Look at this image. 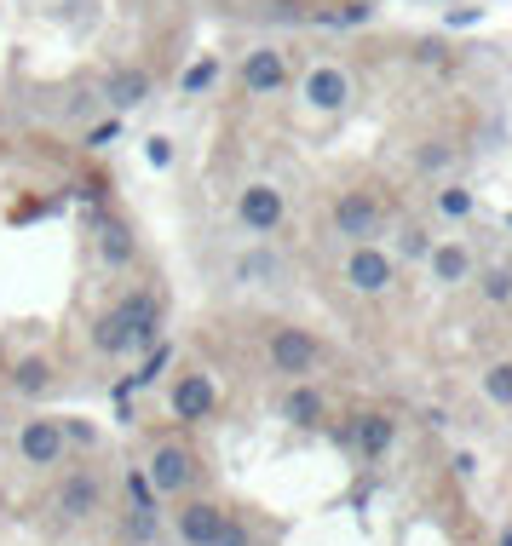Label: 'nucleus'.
<instances>
[{
  "label": "nucleus",
  "instance_id": "nucleus-3",
  "mask_svg": "<svg viewBox=\"0 0 512 546\" xmlns=\"http://www.w3.org/2000/svg\"><path fill=\"white\" fill-rule=\"evenodd\" d=\"M271 363H277V374H311L323 363V345L311 340L305 328H277L271 334Z\"/></svg>",
  "mask_w": 512,
  "mask_h": 546
},
{
  "label": "nucleus",
  "instance_id": "nucleus-11",
  "mask_svg": "<svg viewBox=\"0 0 512 546\" xmlns=\"http://www.w3.org/2000/svg\"><path fill=\"white\" fill-rule=\"evenodd\" d=\"M173 414H179V420H202V414H213V380L208 374H185V380L173 386Z\"/></svg>",
  "mask_w": 512,
  "mask_h": 546
},
{
  "label": "nucleus",
  "instance_id": "nucleus-30",
  "mask_svg": "<svg viewBox=\"0 0 512 546\" xmlns=\"http://www.w3.org/2000/svg\"><path fill=\"white\" fill-rule=\"evenodd\" d=\"M150 161H156V167H167V161H173V144H167V138H150Z\"/></svg>",
  "mask_w": 512,
  "mask_h": 546
},
{
  "label": "nucleus",
  "instance_id": "nucleus-32",
  "mask_svg": "<svg viewBox=\"0 0 512 546\" xmlns=\"http://www.w3.org/2000/svg\"><path fill=\"white\" fill-rule=\"evenodd\" d=\"M501 546H512V529H501Z\"/></svg>",
  "mask_w": 512,
  "mask_h": 546
},
{
  "label": "nucleus",
  "instance_id": "nucleus-22",
  "mask_svg": "<svg viewBox=\"0 0 512 546\" xmlns=\"http://www.w3.org/2000/svg\"><path fill=\"white\" fill-rule=\"evenodd\" d=\"M213 75H219V64H213V58L190 64V69H185V92H208V87H213Z\"/></svg>",
  "mask_w": 512,
  "mask_h": 546
},
{
  "label": "nucleus",
  "instance_id": "nucleus-23",
  "mask_svg": "<svg viewBox=\"0 0 512 546\" xmlns=\"http://www.w3.org/2000/svg\"><path fill=\"white\" fill-rule=\"evenodd\" d=\"M484 299L507 305V299H512V271H489V276H484Z\"/></svg>",
  "mask_w": 512,
  "mask_h": 546
},
{
  "label": "nucleus",
  "instance_id": "nucleus-7",
  "mask_svg": "<svg viewBox=\"0 0 512 546\" xmlns=\"http://www.w3.org/2000/svg\"><path fill=\"white\" fill-rule=\"evenodd\" d=\"M236 219L248 230H277L282 225V196L271 184H248L242 190V202H236Z\"/></svg>",
  "mask_w": 512,
  "mask_h": 546
},
{
  "label": "nucleus",
  "instance_id": "nucleus-17",
  "mask_svg": "<svg viewBox=\"0 0 512 546\" xmlns=\"http://www.w3.org/2000/svg\"><path fill=\"white\" fill-rule=\"evenodd\" d=\"M466 271H472V259H466V248H455V242H443V248H432V276H438V282H466Z\"/></svg>",
  "mask_w": 512,
  "mask_h": 546
},
{
  "label": "nucleus",
  "instance_id": "nucleus-10",
  "mask_svg": "<svg viewBox=\"0 0 512 546\" xmlns=\"http://www.w3.org/2000/svg\"><path fill=\"white\" fill-rule=\"evenodd\" d=\"M219 524H225V512L213 501H190L185 512H179V541L185 546H208L213 535H219Z\"/></svg>",
  "mask_w": 512,
  "mask_h": 546
},
{
  "label": "nucleus",
  "instance_id": "nucleus-26",
  "mask_svg": "<svg viewBox=\"0 0 512 546\" xmlns=\"http://www.w3.org/2000/svg\"><path fill=\"white\" fill-rule=\"evenodd\" d=\"M208 546H248V529H242V524H231V518H225V524H219V535H213Z\"/></svg>",
  "mask_w": 512,
  "mask_h": 546
},
{
  "label": "nucleus",
  "instance_id": "nucleus-20",
  "mask_svg": "<svg viewBox=\"0 0 512 546\" xmlns=\"http://www.w3.org/2000/svg\"><path fill=\"white\" fill-rule=\"evenodd\" d=\"M167 357H173V351H167V345H156V351H150V363H144L139 374H133V380H127V386L116 391V397H127L133 386H156V380H162V368H167Z\"/></svg>",
  "mask_w": 512,
  "mask_h": 546
},
{
  "label": "nucleus",
  "instance_id": "nucleus-16",
  "mask_svg": "<svg viewBox=\"0 0 512 546\" xmlns=\"http://www.w3.org/2000/svg\"><path fill=\"white\" fill-rule=\"evenodd\" d=\"M282 414H288L294 426H317V420H323V397H317L311 386H294L288 403H282Z\"/></svg>",
  "mask_w": 512,
  "mask_h": 546
},
{
  "label": "nucleus",
  "instance_id": "nucleus-28",
  "mask_svg": "<svg viewBox=\"0 0 512 546\" xmlns=\"http://www.w3.org/2000/svg\"><path fill=\"white\" fill-rule=\"evenodd\" d=\"M150 535H156V512H133V541H150Z\"/></svg>",
  "mask_w": 512,
  "mask_h": 546
},
{
  "label": "nucleus",
  "instance_id": "nucleus-13",
  "mask_svg": "<svg viewBox=\"0 0 512 546\" xmlns=\"http://www.w3.org/2000/svg\"><path fill=\"white\" fill-rule=\"evenodd\" d=\"M351 437H357V449H363V460H380L386 449H392V420H386V414H357V426H351Z\"/></svg>",
  "mask_w": 512,
  "mask_h": 546
},
{
  "label": "nucleus",
  "instance_id": "nucleus-27",
  "mask_svg": "<svg viewBox=\"0 0 512 546\" xmlns=\"http://www.w3.org/2000/svg\"><path fill=\"white\" fill-rule=\"evenodd\" d=\"M64 426V443H93V420H58Z\"/></svg>",
  "mask_w": 512,
  "mask_h": 546
},
{
  "label": "nucleus",
  "instance_id": "nucleus-12",
  "mask_svg": "<svg viewBox=\"0 0 512 546\" xmlns=\"http://www.w3.org/2000/svg\"><path fill=\"white\" fill-rule=\"evenodd\" d=\"M58 512H64V518H87V512H98V478L93 472L64 478V489H58Z\"/></svg>",
  "mask_w": 512,
  "mask_h": 546
},
{
  "label": "nucleus",
  "instance_id": "nucleus-9",
  "mask_svg": "<svg viewBox=\"0 0 512 546\" xmlns=\"http://www.w3.org/2000/svg\"><path fill=\"white\" fill-rule=\"evenodd\" d=\"M351 98V81L346 75H340V69H311V75H305V104H311V110H340V104H346Z\"/></svg>",
  "mask_w": 512,
  "mask_h": 546
},
{
  "label": "nucleus",
  "instance_id": "nucleus-4",
  "mask_svg": "<svg viewBox=\"0 0 512 546\" xmlns=\"http://www.w3.org/2000/svg\"><path fill=\"white\" fill-rule=\"evenodd\" d=\"M392 276H397V265L380 248H369V242L346 259V282L357 288V294H386V288H392Z\"/></svg>",
  "mask_w": 512,
  "mask_h": 546
},
{
  "label": "nucleus",
  "instance_id": "nucleus-8",
  "mask_svg": "<svg viewBox=\"0 0 512 546\" xmlns=\"http://www.w3.org/2000/svg\"><path fill=\"white\" fill-rule=\"evenodd\" d=\"M282 81H288V64H282L277 46H259V52L242 58V87L248 92H277Z\"/></svg>",
  "mask_w": 512,
  "mask_h": 546
},
{
  "label": "nucleus",
  "instance_id": "nucleus-1",
  "mask_svg": "<svg viewBox=\"0 0 512 546\" xmlns=\"http://www.w3.org/2000/svg\"><path fill=\"white\" fill-rule=\"evenodd\" d=\"M156 322H162V305H156V294H127L116 311H104V317L93 322V351H104V357H121V351L156 345Z\"/></svg>",
  "mask_w": 512,
  "mask_h": 546
},
{
  "label": "nucleus",
  "instance_id": "nucleus-19",
  "mask_svg": "<svg viewBox=\"0 0 512 546\" xmlns=\"http://www.w3.org/2000/svg\"><path fill=\"white\" fill-rule=\"evenodd\" d=\"M484 391H489V403H501V409H512V363H495L484 374Z\"/></svg>",
  "mask_w": 512,
  "mask_h": 546
},
{
  "label": "nucleus",
  "instance_id": "nucleus-2",
  "mask_svg": "<svg viewBox=\"0 0 512 546\" xmlns=\"http://www.w3.org/2000/svg\"><path fill=\"white\" fill-rule=\"evenodd\" d=\"M334 230H340V236H351V242H374V236L386 230V213H380V202H374V196L351 190V196H340V202H334Z\"/></svg>",
  "mask_w": 512,
  "mask_h": 546
},
{
  "label": "nucleus",
  "instance_id": "nucleus-21",
  "mask_svg": "<svg viewBox=\"0 0 512 546\" xmlns=\"http://www.w3.org/2000/svg\"><path fill=\"white\" fill-rule=\"evenodd\" d=\"M12 386L24 391V397H35V391H47V363H41V357H29V363H18V374H12Z\"/></svg>",
  "mask_w": 512,
  "mask_h": 546
},
{
  "label": "nucleus",
  "instance_id": "nucleus-29",
  "mask_svg": "<svg viewBox=\"0 0 512 546\" xmlns=\"http://www.w3.org/2000/svg\"><path fill=\"white\" fill-rule=\"evenodd\" d=\"M420 167H426V173H432V167H449V150H443V144H426V150H420Z\"/></svg>",
  "mask_w": 512,
  "mask_h": 546
},
{
  "label": "nucleus",
  "instance_id": "nucleus-31",
  "mask_svg": "<svg viewBox=\"0 0 512 546\" xmlns=\"http://www.w3.org/2000/svg\"><path fill=\"white\" fill-rule=\"evenodd\" d=\"M403 253H409V259H420V253H426V236H420V230H409V236H403Z\"/></svg>",
  "mask_w": 512,
  "mask_h": 546
},
{
  "label": "nucleus",
  "instance_id": "nucleus-15",
  "mask_svg": "<svg viewBox=\"0 0 512 546\" xmlns=\"http://www.w3.org/2000/svg\"><path fill=\"white\" fill-rule=\"evenodd\" d=\"M98 248L110 265H127L133 259V230L121 225V219H98Z\"/></svg>",
  "mask_w": 512,
  "mask_h": 546
},
{
  "label": "nucleus",
  "instance_id": "nucleus-18",
  "mask_svg": "<svg viewBox=\"0 0 512 546\" xmlns=\"http://www.w3.org/2000/svg\"><path fill=\"white\" fill-rule=\"evenodd\" d=\"M127 495H133V512H156V483H150V472H144V466H133V472H127Z\"/></svg>",
  "mask_w": 512,
  "mask_h": 546
},
{
  "label": "nucleus",
  "instance_id": "nucleus-33",
  "mask_svg": "<svg viewBox=\"0 0 512 546\" xmlns=\"http://www.w3.org/2000/svg\"><path fill=\"white\" fill-rule=\"evenodd\" d=\"M121 546H139V541H121Z\"/></svg>",
  "mask_w": 512,
  "mask_h": 546
},
{
  "label": "nucleus",
  "instance_id": "nucleus-5",
  "mask_svg": "<svg viewBox=\"0 0 512 546\" xmlns=\"http://www.w3.org/2000/svg\"><path fill=\"white\" fill-rule=\"evenodd\" d=\"M144 472H150V483H156V495H179V489L196 478V460H190V449H179V443H162Z\"/></svg>",
  "mask_w": 512,
  "mask_h": 546
},
{
  "label": "nucleus",
  "instance_id": "nucleus-14",
  "mask_svg": "<svg viewBox=\"0 0 512 546\" xmlns=\"http://www.w3.org/2000/svg\"><path fill=\"white\" fill-rule=\"evenodd\" d=\"M104 98H110L116 110H133V104H144V98H150V75H144V69H121V75H110Z\"/></svg>",
  "mask_w": 512,
  "mask_h": 546
},
{
  "label": "nucleus",
  "instance_id": "nucleus-6",
  "mask_svg": "<svg viewBox=\"0 0 512 546\" xmlns=\"http://www.w3.org/2000/svg\"><path fill=\"white\" fill-rule=\"evenodd\" d=\"M18 449H24L29 466H58V455H64V426L58 420H24Z\"/></svg>",
  "mask_w": 512,
  "mask_h": 546
},
{
  "label": "nucleus",
  "instance_id": "nucleus-25",
  "mask_svg": "<svg viewBox=\"0 0 512 546\" xmlns=\"http://www.w3.org/2000/svg\"><path fill=\"white\" fill-rule=\"evenodd\" d=\"M438 207L449 213V219H466V213H472V196H466V190H443Z\"/></svg>",
  "mask_w": 512,
  "mask_h": 546
},
{
  "label": "nucleus",
  "instance_id": "nucleus-24",
  "mask_svg": "<svg viewBox=\"0 0 512 546\" xmlns=\"http://www.w3.org/2000/svg\"><path fill=\"white\" fill-rule=\"evenodd\" d=\"M369 0H351V6H340V12H323V23H369Z\"/></svg>",
  "mask_w": 512,
  "mask_h": 546
}]
</instances>
